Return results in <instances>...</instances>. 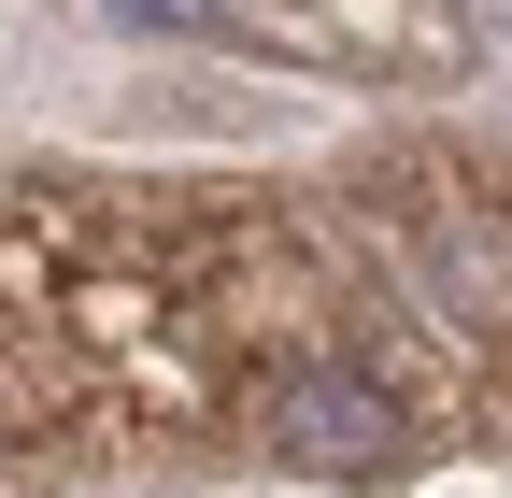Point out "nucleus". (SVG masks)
I'll return each instance as SVG.
<instances>
[{"mask_svg":"<svg viewBox=\"0 0 512 498\" xmlns=\"http://www.w3.org/2000/svg\"><path fill=\"white\" fill-rule=\"evenodd\" d=\"M114 15H214V0H114Z\"/></svg>","mask_w":512,"mask_h":498,"instance_id":"obj_2","label":"nucleus"},{"mask_svg":"<svg viewBox=\"0 0 512 498\" xmlns=\"http://www.w3.org/2000/svg\"><path fill=\"white\" fill-rule=\"evenodd\" d=\"M256 427H271L285 470H384L413 442V413H399V385H384L370 356H299L285 385L256 399Z\"/></svg>","mask_w":512,"mask_h":498,"instance_id":"obj_1","label":"nucleus"}]
</instances>
